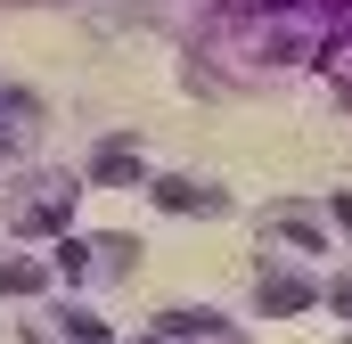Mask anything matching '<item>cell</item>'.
Instances as JSON below:
<instances>
[{
    "instance_id": "3957f363",
    "label": "cell",
    "mask_w": 352,
    "mask_h": 344,
    "mask_svg": "<svg viewBox=\"0 0 352 344\" xmlns=\"http://www.w3.org/2000/svg\"><path fill=\"white\" fill-rule=\"evenodd\" d=\"M74 213V180H33V197L16 205V230H58Z\"/></svg>"
},
{
    "instance_id": "277c9868",
    "label": "cell",
    "mask_w": 352,
    "mask_h": 344,
    "mask_svg": "<svg viewBox=\"0 0 352 344\" xmlns=\"http://www.w3.org/2000/svg\"><path fill=\"white\" fill-rule=\"evenodd\" d=\"M254 303H263V312H303V303H320V279H303V270H263V279H254Z\"/></svg>"
},
{
    "instance_id": "6da1fadb",
    "label": "cell",
    "mask_w": 352,
    "mask_h": 344,
    "mask_svg": "<svg viewBox=\"0 0 352 344\" xmlns=\"http://www.w3.org/2000/svg\"><path fill=\"white\" fill-rule=\"evenodd\" d=\"M131 262H140V238H66L58 279H123Z\"/></svg>"
},
{
    "instance_id": "5b68a950",
    "label": "cell",
    "mask_w": 352,
    "mask_h": 344,
    "mask_svg": "<svg viewBox=\"0 0 352 344\" xmlns=\"http://www.w3.org/2000/svg\"><path fill=\"white\" fill-rule=\"evenodd\" d=\"M156 205L164 213H221V189H205V180H156Z\"/></svg>"
},
{
    "instance_id": "8992f818",
    "label": "cell",
    "mask_w": 352,
    "mask_h": 344,
    "mask_svg": "<svg viewBox=\"0 0 352 344\" xmlns=\"http://www.w3.org/2000/svg\"><path fill=\"white\" fill-rule=\"evenodd\" d=\"M140 148H131V140H107V148H98V156H90V180H107V189H115V180H140Z\"/></svg>"
},
{
    "instance_id": "7a4b0ae2",
    "label": "cell",
    "mask_w": 352,
    "mask_h": 344,
    "mask_svg": "<svg viewBox=\"0 0 352 344\" xmlns=\"http://www.w3.org/2000/svg\"><path fill=\"white\" fill-rule=\"evenodd\" d=\"M25 344H115V336H107V320H90V312H41V320L25 328Z\"/></svg>"
}]
</instances>
